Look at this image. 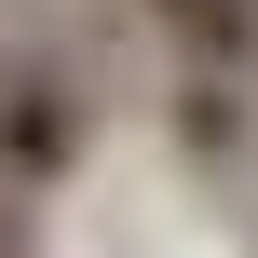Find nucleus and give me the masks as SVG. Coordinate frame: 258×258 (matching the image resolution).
Masks as SVG:
<instances>
[{
  "instance_id": "f03ea898",
  "label": "nucleus",
  "mask_w": 258,
  "mask_h": 258,
  "mask_svg": "<svg viewBox=\"0 0 258 258\" xmlns=\"http://www.w3.org/2000/svg\"><path fill=\"white\" fill-rule=\"evenodd\" d=\"M150 27H177L190 54H258V0H150Z\"/></svg>"
},
{
  "instance_id": "f257e3e1",
  "label": "nucleus",
  "mask_w": 258,
  "mask_h": 258,
  "mask_svg": "<svg viewBox=\"0 0 258 258\" xmlns=\"http://www.w3.org/2000/svg\"><path fill=\"white\" fill-rule=\"evenodd\" d=\"M82 150H95V95L68 68H0V177L14 190H54Z\"/></svg>"
},
{
  "instance_id": "7ed1b4c3",
  "label": "nucleus",
  "mask_w": 258,
  "mask_h": 258,
  "mask_svg": "<svg viewBox=\"0 0 258 258\" xmlns=\"http://www.w3.org/2000/svg\"><path fill=\"white\" fill-rule=\"evenodd\" d=\"M0 258H27V218H14V177H0Z\"/></svg>"
}]
</instances>
